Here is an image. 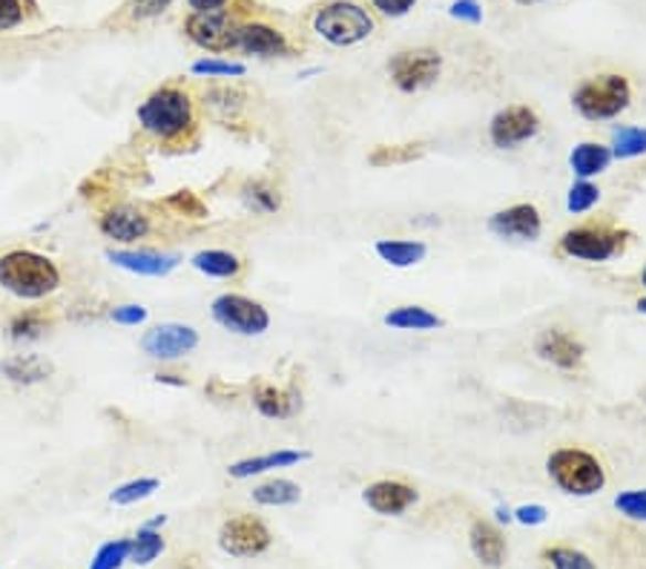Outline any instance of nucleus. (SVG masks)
<instances>
[{
  "instance_id": "nucleus-1",
  "label": "nucleus",
  "mask_w": 646,
  "mask_h": 569,
  "mask_svg": "<svg viewBox=\"0 0 646 569\" xmlns=\"http://www.w3.org/2000/svg\"><path fill=\"white\" fill-rule=\"evenodd\" d=\"M136 122L147 138L170 150H184L199 138V102L179 84H161L136 109Z\"/></svg>"
},
{
  "instance_id": "nucleus-2",
  "label": "nucleus",
  "mask_w": 646,
  "mask_h": 569,
  "mask_svg": "<svg viewBox=\"0 0 646 569\" xmlns=\"http://www.w3.org/2000/svg\"><path fill=\"white\" fill-rule=\"evenodd\" d=\"M64 285V274L55 260L46 253L12 247L0 253V288L21 303H41L46 296L57 294Z\"/></svg>"
},
{
  "instance_id": "nucleus-3",
  "label": "nucleus",
  "mask_w": 646,
  "mask_h": 569,
  "mask_svg": "<svg viewBox=\"0 0 646 569\" xmlns=\"http://www.w3.org/2000/svg\"><path fill=\"white\" fill-rule=\"evenodd\" d=\"M546 475L563 495L592 497L606 486V466L583 446H558L546 457Z\"/></svg>"
},
{
  "instance_id": "nucleus-4",
  "label": "nucleus",
  "mask_w": 646,
  "mask_h": 569,
  "mask_svg": "<svg viewBox=\"0 0 646 569\" xmlns=\"http://www.w3.org/2000/svg\"><path fill=\"white\" fill-rule=\"evenodd\" d=\"M632 242V233L626 228H617L612 222H583L569 228L563 236L558 239V253L566 260L592 262V265H603L617 256H624L626 247Z\"/></svg>"
},
{
  "instance_id": "nucleus-5",
  "label": "nucleus",
  "mask_w": 646,
  "mask_h": 569,
  "mask_svg": "<svg viewBox=\"0 0 646 569\" xmlns=\"http://www.w3.org/2000/svg\"><path fill=\"white\" fill-rule=\"evenodd\" d=\"M632 84L621 73H597L572 89L574 113L589 124L615 122L629 109Z\"/></svg>"
},
{
  "instance_id": "nucleus-6",
  "label": "nucleus",
  "mask_w": 646,
  "mask_h": 569,
  "mask_svg": "<svg viewBox=\"0 0 646 569\" xmlns=\"http://www.w3.org/2000/svg\"><path fill=\"white\" fill-rule=\"evenodd\" d=\"M373 30H377L373 15L353 0H328L314 15V32L330 46H357L368 41Z\"/></svg>"
},
{
  "instance_id": "nucleus-7",
  "label": "nucleus",
  "mask_w": 646,
  "mask_h": 569,
  "mask_svg": "<svg viewBox=\"0 0 646 569\" xmlns=\"http://www.w3.org/2000/svg\"><path fill=\"white\" fill-rule=\"evenodd\" d=\"M215 544L230 558L253 561V558H262L273 547V533L271 526L253 512H233L219 526Z\"/></svg>"
},
{
  "instance_id": "nucleus-8",
  "label": "nucleus",
  "mask_w": 646,
  "mask_h": 569,
  "mask_svg": "<svg viewBox=\"0 0 646 569\" xmlns=\"http://www.w3.org/2000/svg\"><path fill=\"white\" fill-rule=\"evenodd\" d=\"M210 317L219 328L236 337H262L271 328V310L253 296L236 294V291L215 296L210 303Z\"/></svg>"
},
{
  "instance_id": "nucleus-9",
  "label": "nucleus",
  "mask_w": 646,
  "mask_h": 569,
  "mask_svg": "<svg viewBox=\"0 0 646 569\" xmlns=\"http://www.w3.org/2000/svg\"><path fill=\"white\" fill-rule=\"evenodd\" d=\"M443 75V55L431 46H416V50H402L388 61V78L402 95H416L437 84Z\"/></svg>"
},
{
  "instance_id": "nucleus-10",
  "label": "nucleus",
  "mask_w": 646,
  "mask_h": 569,
  "mask_svg": "<svg viewBox=\"0 0 646 569\" xmlns=\"http://www.w3.org/2000/svg\"><path fill=\"white\" fill-rule=\"evenodd\" d=\"M543 130L538 109L529 104H509L500 107L488 122V141L497 150H515V147L526 145L531 138H538Z\"/></svg>"
},
{
  "instance_id": "nucleus-11",
  "label": "nucleus",
  "mask_w": 646,
  "mask_h": 569,
  "mask_svg": "<svg viewBox=\"0 0 646 569\" xmlns=\"http://www.w3.org/2000/svg\"><path fill=\"white\" fill-rule=\"evenodd\" d=\"M236 12H190L184 18V35L193 41L199 50H208L213 55L219 52L236 50V30H239Z\"/></svg>"
},
{
  "instance_id": "nucleus-12",
  "label": "nucleus",
  "mask_w": 646,
  "mask_h": 569,
  "mask_svg": "<svg viewBox=\"0 0 646 569\" xmlns=\"http://www.w3.org/2000/svg\"><path fill=\"white\" fill-rule=\"evenodd\" d=\"M201 343V334L187 323L152 325L141 337V351L158 362H176L193 354Z\"/></svg>"
},
{
  "instance_id": "nucleus-13",
  "label": "nucleus",
  "mask_w": 646,
  "mask_h": 569,
  "mask_svg": "<svg viewBox=\"0 0 646 569\" xmlns=\"http://www.w3.org/2000/svg\"><path fill=\"white\" fill-rule=\"evenodd\" d=\"M98 231L115 245L133 247L152 233V217L138 204H113L98 217Z\"/></svg>"
},
{
  "instance_id": "nucleus-14",
  "label": "nucleus",
  "mask_w": 646,
  "mask_h": 569,
  "mask_svg": "<svg viewBox=\"0 0 646 569\" xmlns=\"http://www.w3.org/2000/svg\"><path fill=\"white\" fill-rule=\"evenodd\" d=\"M107 262L118 271H127V274L136 276H170L176 267L181 265V253L172 251H158V247H107Z\"/></svg>"
},
{
  "instance_id": "nucleus-15",
  "label": "nucleus",
  "mask_w": 646,
  "mask_h": 569,
  "mask_svg": "<svg viewBox=\"0 0 646 569\" xmlns=\"http://www.w3.org/2000/svg\"><path fill=\"white\" fill-rule=\"evenodd\" d=\"M488 231L500 239H515V242H538L543 236V213L538 204L517 202L509 208H500L488 217Z\"/></svg>"
},
{
  "instance_id": "nucleus-16",
  "label": "nucleus",
  "mask_w": 646,
  "mask_h": 569,
  "mask_svg": "<svg viewBox=\"0 0 646 569\" xmlns=\"http://www.w3.org/2000/svg\"><path fill=\"white\" fill-rule=\"evenodd\" d=\"M416 500H420L416 486L396 481V477H382V481L368 483L366 489H362V504L373 515H382V518H402L405 512L414 509Z\"/></svg>"
},
{
  "instance_id": "nucleus-17",
  "label": "nucleus",
  "mask_w": 646,
  "mask_h": 569,
  "mask_svg": "<svg viewBox=\"0 0 646 569\" xmlns=\"http://www.w3.org/2000/svg\"><path fill=\"white\" fill-rule=\"evenodd\" d=\"M534 354L560 371H578L586 360V346L566 328H543L534 337Z\"/></svg>"
},
{
  "instance_id": "nucleus-18",
  "label": "nucleus",
  "mask_w": 646,
  "mask_h": 569,
  "mask_svg": "<svg viewBox=\"0 0 646 569\" xmlns=\"http://www.w3.org/2000/svg\"><path fill=\"white\" fill-rule=\"evenodd\" d=\"M236 50L256 59H287L294 46L279 27L265 21H242L236 30Z\"/></svg>"
},
{
  "instance_id": "nucleus-19",
  "label": "nucleus",
  "mask_w": 646,
  "mask_h": 569,
  "mask_svg": "<svg viewBox=\"0 0 646 569\" xmlns=\"http://www.w3.org/2000/svg\"><path fill=\"white\" fill-rule=\"evenodd\" d=\"M251 403L253 409L267 420H290L301 411V391L296 389V382L290 386H273L267 380L251 382Z\"/></svg>"
},
{
  "instance_id": "nucleus-20",
  "label": "nucleus",
  "mask_w": 646,
  "mask_h": 569,
  "mask_svg": "<svg viewBox=\"0 0 646 569\" xmlns=\"http://www.w3.org/2000/svg\"><path fill=\"white\" fill-rule=\"evenodd\" d=\"M305 461H310L308 449H273V452L251 454V457L233 461L227 466V475L233 481H251V477L271 475V472H279V468H294Z\"/></svg>"
},
{
  "instance_id": "nucleus-21",
  "label": "nucleus",
  "mask_w": 646,
  "mask_h": 569,
  "mask_svg": "<svg viewBox=\"0 0 646 569\" xmlns=\"http://www.w3.org/2000/svg\"><path fill=\"white\" fill-rule=\"evenodd\" d=\"M468 547H472L474 558L488 569H500L506 558H509L506 535H502L500 526L486 518L472 520V526H468Z\"/></svg>"
},
{
  "instance_id": "nucleus-22",
  "label": "nucleus",
  "mask_w": 646,
  "mask_h": 569,
  "mask_svg": "<svg viewBox=\"0 0 646 569\" xmlns=\"http://www.w3.org/2000/svg\"><path fill=\"white\" fill-rule=\"evenodd\" d=\"M52 375H55V366L43 360L41 354H9L7 360H0V377L23 389L46 382Z\"/></svg>"
},
{
  "instance_id": "nucleus-23",
  "label": "nucleus",
  "mask_w": 646,
  "mask_h": 569,
  "mask_svg": "<svg viewBox=\"0 0 646 569\" xmlns=\"http://www.w3.org/2000/svg\"><path fill=\"white\" fill-rule=\"evenodd\" d=\"M190 265H193V271H199L201 276H208V280L233 282L244 274L242 256L233 251H224V247H204V251L193 253V256H190Z\"/></svg>"
},
{
  "instance_id": "nucleus-24",
  "label": "nucleus",
  "mask_w": 646,
  "mask_h": 569,
  "mask_svg": "<svg viewBox=\"0 0 646 569\" xmlns=\"http://www.w3.org/2000/svg\"><path fill=\"white\" fill-rule=\"evenodd\" d=\"M382 325L385 328H394V331H437V328H443V317L440 314H434L431 308H425V305H396V308H391L382 317Z\"/></svg>"
},
{
  "instance_id": "nucleus-25",
  "label": "nucleus",
  "mask_w": 646,
  "mask_h": 569,
  "mask_svg": "<svg viewBox=\"0 0 646 569\" xmlns=\"http://www.w3.org/2000/svg\"><path fill=\"white\" fill-rule=\"evenodd\" d=\"M612 161L615 159H612L610 145H601V141H581L569 152V167L578 179H595V176L606 173Z\"/></svg>"
},
{
  "instance_id": "nucleus-26",
  "label": "nucleus",
  "mask_w": 646,
  "mask_h": 569,
  "mask_svg": "<svg viewBox=\"0 0 646 569\" xmlns=\"http://www.w3.org/2000/svg\"><path fill=\"white\" fill-rule=\"evenodd\" d=\"M373 253H377L385 265L405 271V267L420 265V262L428 256V245L420 242V239H377Z\"/></svg>"
},
{
  "instance_id": "nucleus-27",
  "label": "nucleus",
  "mask_w": 646,
  "mask_h": 569,
  "mask_svg": "<svg viewBox=\"0 0 646 569\" xmlns=\"http://www.w3.org/2000/svg\"><path fill=\"white\" fill-rule=\"evenodd\" d=\"M52 325H55V319H52V314H46V310L41 308L18 310V314L7 323V337L12 339V343H38V339H43L52 331Z\"/></svg>"
},
{
  "instance_id": "nucleus-28",
  "label": "nucleus",
  "mask_w": 646,
  "mask_h": 569,
  "mask_svg": "<svg viewBox=\"0 0 646 569\" xmlns=\"http://www.w3.org/2000/svg\"><path fill=\"white\" fill-rule=\"evenodd\" d=\"M251 500L256 506H267V509L294 506L301 500V486L296 481H287V477H267V481L253 486Z\"/></svg>"
},
{
  "instance_id": "nucleus-29",
  "label": "nucleus",
  "mask_w": 646,
  "mask_h": 569,
  "mask_svg": "<svg viewBox=\"0 0 646 569\" xmlns=\"http://www.w3.org/2000/svg\"><path fill=\"white\" fill-rule=\"evenodd\" d=\"M242 196V204L256 217H273L282 210V193L279 188H273L271 181L265 179H247L239 190Z\"/></svg>"
},
{
  "instance_id": "nucleus-30",
  "label": "nucleus",
  "mask_w": 646,
  "mask_h": 569,
  "mask_svg": "<svg viewBox=\"0 0 646 569\" xmlns=\"http://www.w3.org/2000/svg\"><path fill=\"white\" fill-rule=\"evenodd\" d=\"M612 159L632 161L646 156V127H635V124H624L612 130Z\"/></svg>"
},
{
  "instance_id": "nucleus-31",
  "label": "nucleus",
  "mask_w": 646,
  "mask_h": 569,
  "mask_svg": "<svg viewBox=\"0 0 646 569\" xmlns=\"http://www.w3.org/2000/svg\"><path fill=\"white\" fill-rule=\"evenodd\" d=\"M167 549L165 535L150 526H141L133 538H129V561L138 563V567H147L156 558H161V552Z\"/></svg>"
},
{
  "instance_id": "nucleus-32",
  "label": "nucleus",
  "mask_w": 646,
  "mask_h": 569,
  "mask_svg": "<svg viewBox=\"0 0 646 569\" xmlns=\"http://www.w3.org/2000/svg\"><path fill=\"white\" fill-rule=\"evenodd\" d=\"M423 156H425L423 141H409V145H380L368 152V165L371 167L411 165V161L423 159Z\"/></svg>"
},
{
  "instance_id": "nucleus-33",
  "label": "nucleus",
  "mask_w": 646,
  "mask_h": 569,
  "mask_svg": "<svg viewBox=\"0 0 646 569\" xmlns=\"http://www.w3.org/2000/svg\"><path fill=\"white\" fill-rule=\"evenodd\" d=\"M540 558L549 569H597L583 549L569 547V544H549L540 549Z\"/></svg>"
},
{
  "instance_id": "nucleus-34",
  "label": "nucleus",
  "mask_w": 646,
  "mask_h": 569,
  "mask_svg": "<svg viewBox=\"0 0 646 569\" xmlns=\"http://www.w3.org/2000/svg\"><path fill=\"white\" fill-rule=\"evenodd\" d=\"M158 486H161V481H158V477H133V481L118 483V486L109 492V504L113 506L141 504V500H147V497L156 495Z\"/></svg>"
},
{
  "instance_id": "nucleus-35",
  "label": "nucleus",
  "mask_w": 646,
  "mask_h": 569,
  "mask_svg": "<svg viewBox=\"0 0 646 569\" xmlns=\"http://www.w3.org/2000/svg\"><path fill=\"white\" fill-rule=\"evenodd\" d=\"M190 73L199 75V78H242L247 73V66L242 61H230V59H215V55H208V59H199Z\"/></svg>"
},
{
  "instance_id": "nucleus-36",
  "label": "nucleus",
  "mask_w": 646,
  "mask_h": 569,
  "mask_svg": "<svg viewBox=\"0 0 646 569\" xmlns=\"http://www.w3.org/2000/svg\"><path fill=\"white\" fill-rule=\"evenodd\" d=\"M601 202V188H597L592 179H574V185L569 188L566 193V210L574 213V217H581V213H589V210L595 208Z\"/></svg>"
},
{
  "instance_id": "nucleus-37",
  "label": "nucleus",
  "mask_w": 646,
  "mask_h": 569,
  "mask_svg": "<svg viewBox=\"0 0 646 569\" xmlns=\"http://www.w3.org/2000/svg\"><path fill=\"white\" fill-rule=\"evenodd\" d=\"M165 208L172 210L176 217H184V219H208L210 210L208 204H204V199H201L199 193H193V190H176V193H170L165 199Z\"/></svg>"
},
{
  "instance_id": "nucleus-38",
  "label": "nucleus",
  "mask_w": 646,
  "mask_h": 569,
  "mask_svg": "<svg viewBox=\"0 0 646 569\" xmlns=\"http://www.w3.org/2000/svg\"><path fill=\"white\" fill-rule=\"evenodd\" d=\"M129 561V538H115L100 544L98 552L93 555L89 569H121Z\"/></svg>"
},
{
  "instance_id": "nucleus-39",
  "label": "nucleus",
  "mask_w": 646,
  "mask_h": 569,
  "mask_svg": "<svg viewBox=\"0 0 646 569\" xmlns=\"http://www.w3.org/2000/svg\"><path fill=\"white\" fill-rule=\"evenodd\" d=\"M204 107H210L213 113L227 118L244 107V93H239L233 87H215L210 93H204Z\"/></svg>"
},
{
  "instance_id": "nucleus-40",
  "label": "nucleus",
  "mask_w": 646,
  "mask_h": 569,
  "mask_svg": "<svg viewBox=\"0 0 646 569\" xmlns=\"http://www.w3.org/2000/svg\"><path fill=\"white\" fill-rule=\"evenodd\" d=\"M109 319L115 325H124V328H138L150 319V308L141 303H124V305H113L109 308Z\"/></svg>"
},
{
  "instance_id": "nucleus-41",
  "label": "nucleus",
  "mask_w": 646,
  "mask_h": 569,
  "mask_svg": "<svg viewBox=\"0 0 646 569\" xmlns=\"http://www.w3.org/2000/svg\"><path fill=\"white\" fill-rule=\"evenodd\" d=\"M615 509L629 520H644L646 524V489L621 492L615 497Z\"/></svg>"
},
{
  "instance_id": "nucleus-42",
  "label": "nucleus",
  "mask_w": 646,
  "mask_h": 569,
  "mask_svg": "<svg viewBox=\"0 0 646 569\" xmlns=\"http://www.w3.org/2000/svg\"><path fill=\"white\" fill-rule=\"evenodd\" d=\"M172 7V0H129L127 9H129V18L133 21H156V18H161L167 12V9Z\"/></svg>"
},
{
  "instance_id": "nucleus-43",
  "label": "nucleus",
  "mask_w": 646,
  "mask_h": 569,
  "mask_svg": "<svg viewBox=\"0 0 646 569\" xmlns=\"http://www.w3.org/2000/svg\"><path fill=\"white\" fill-rule=\"evenodd\" d=\"M23 21H27L23 0H0V32L18 30Z\"/></svg>"
},
{
  "instance_id": "nucleus-44",
  "label": "nucleus",
  "mask_w": 646,
  "mask_h": 569,
  "mask_svg": "<svg viewBox=\"0 0 646 569\" xmlns=\"http://www.w3.org/2000/svg\"><path fill=\"white\" fill-rule=\"evenodd\" d=\"M448 15L459 23H472V27H480L483 23V7L477 0H454L448 7Z\"/></svg>"
},
{
  "instance_id": "nucleus-45",
  "label": "nucleus",
  "mask_w": 646,
  "mask_h": 569,
  "mask_svg": "<svg viewBox=\"0 0 646 569\" xmlns=\"http://www.w3.org/2000/svg\"><path fill=\"white\" fill-rule=\"evenodd\" d=\"M511 518L523 526H540V524H546V518H549V509L540 504H523V506H517V509H511Z\"/></svg>"
},
{
  "instance_id": "nucleus-46",
  "label": "nucleus",
  "mask_w": 646,
  "mask_h": 569,
  "mask_svg": "<svg viewBox=\"0 0 646 569\" xmlns=\"http://www.w3.org/2000/svg\"><path fill=\"white\" fill-rule=\"evenodd\" d=\"M371 7L385 18H402L416 7V0H371Z\"/></svg>"
},
{
  "instance_id": "nucleus-47",
  "label": "nucleus",
  "mask_w": 646,
  "mask_h": 569,
  "mask_svg": "<svg viewBox=\"0 0 646 569\" xmlns=\"http://www.w3.org/2000/svg\"><path fill=\"white\" fill-rule=\"evenodd\" d=\"M187 7L193 12H224L230 7V0H187Z\"/></svg>"
},
{
  "instance_id": "nucleus-48",
  "label": "nucleus",
  "mask_w": 646,
  "mask_h": 569,
  "mask_svg": "<svg viewBox=\"0 0 646 569\" xmlns=\"http://www.w3.org/2000/svg\"><path fill=\"white\" fill-rule=\"evenodd\" d=\"M152 380L161 382V386H172V389H187L190 386V380L184 375H176V371H156Z\"/></svg>"
},
{
  "instance_id": "nucleus-49",
  "label": "nucleus",
  "mask_w": 646,
  "mask_h": 569,
  "mask_svg": "<svg viewBox=\"0 0 646 569\" xmlns=\"http://www.w3.org/2000/svg\"><path fill=\"white\" fill-rule=\"evenodd\" d=\"M497 520H500V524H509V520H515L511 518V509H506V506H497Z\"/></svg>"
},
{
  "instance_id": "nucleus-50",
  "label": "nucleus",
  "mask_w": 646,
  "mask_h": 569,
  "mask_svg": "<svg viewBox=\"0 0 646 569\" xmlns=\"http://www.w3.org/2000/svg\"><path fill=\"white\" fill-rule=\"evenodd\" d=\"M167 524V515H158V518H152V520H147V524L144 526H150V529H161V526Z\"/></svg>"
},
{
  "instance_id": "nucleus-51",
  "label": "nucleus",
  "mask_w": 646,
  "mask_h": 569,
  "mask_svg": "<svg viewBox=\"0 0 646 569\" xmlns=\"http://www.w3.org/2000/svg\"><path fill=\"white\" fill-rule=\"evenodd\" d=\"M517 7H538V3H546V0H515Z\"/></svg>"
},
{
  "instance_id": "nucleus-52",
  "label": "nucleus",
  "mask_w": 646,
  "mask_h": 569,
  "mask_svg": "<svg viewBox=\"0 0 646 569\" xmlns=\"http://www.w3.org/2000/svg\"><path fill=\"white\" fill-rule=\"evenodd\" d=\"M635 308H638L640 314H644V317H646V296H640L638 303H635Z\"/></svg>"
},
{
  "instance_id": "nucleus-53",
  "label": "nucleus",
  "mask_w": 646,
  "mask_h": 569,
  "mask_svg": "<svg viewBox=\"0 0 646 569\" xmlns=\"http://www.w3.org/2000/svg\"><path fill=\"white\" fill-rule=\"evenodd\" d=\"M640 285L646 288V265H644V271H640Z\"/></svg>"
}]
</instances>
